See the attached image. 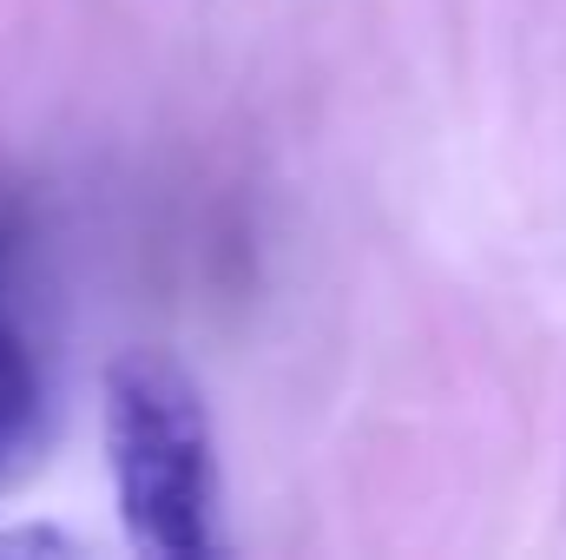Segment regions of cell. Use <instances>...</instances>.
<instances>
[{
	"instance_id": "6da1fadb",
	"label": "cell",
	"mask_w": 566,
	"mask_h": 560,
	"mask_svg": "<svg viewBox=\"0 0 566 560\" xmlns=\"http://www.w3.org/2000/svg\"><path fill=\"white\" fill-rule=\"evenodd\" d=\"M106 468L126 541L151 560L218 554V462L198 376L165 350L106 363Z\"/></svg>"
},
{
	"instance_id": "7a4b0ae2",
	"label": "cell",
	"mask_w": 566,
	"mask_h": 560,
	"mask_svg": "<svg viewBox=\"0 0 566 560\" xmlns=\"http://www.w3.org/2000/svg\"><path fill=\"white\" fill-rule=\"evenodd\" d=\"M13 251H20V211L0 205V468H7L20 448H33L40 409H46L40 350L27 343V330H20V317H13V297H7Z\"/></svg>"
},
{
	"instance_id": "3957f363",
	"label": "cell",
	"mask_w": 566,
	"mask_h": 560,
	"mask_svg": "<svg viewBox=\"0 0 566 560\" xmlns=\"http://www.w3.org/2000/svg\"><path fill=\"white\" fill-rule=\"evenodd\" d=\"M0 554H73V535H60V528H0Z\"/></svg>"
}]
</instances>
